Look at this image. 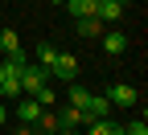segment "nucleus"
<instances>
[{
	"label": "nucleus",
	"instance_id": "nucleus-3",
	"mask_svg": "<svg viewBox=\"0 0 148 135\" xmlns=\"http://www.w3.org/2000/svg\"><path fill=\"white\" fill-rule=\"evenodd\" d=\"M49 74H53V78H62V82H74V78H78V62H74L70 53H58V57H53V66H49Z\"/></svg>",
	"mask_w": 148,
	"mask_h": 135
},
{
	"label": "nucleus",
	"instance_id": "nucleus-7",
	"mask_svg": "<svg viewBox=\"0 0 148 135\" xmlns=\"http://www.w3.org/2000/svg\"><path fill=\"white\" fill-rule=\"evenodd\" d=\"M74 29H78L82 37H103V33H107V25L99 21V16H78V21H74Z\"/></svg>",
	"mask_w": 148,
	"mask_h": 135
},
{
	"label": "nucleus",
	"instance_id": "nucleus-12",
	"mask_svg": "<svg viewBox=\"0 0 148 135\" xmlns=\"http://www.w3.org/2000/svg\"><path fill=\"white\" fill-rule=\"evenodd\" d=\"M86 135H123V127H115L111 119H90V131Z\"/></svg>",
	"mask_w": 148,
	"mask_h": 135
},
{
	"label": "nucleus",
	"instance_id": "nucleus-8",
	"mask_svg": "<svg viewBox=\"0 0 148 135\" xmlns=\"http://www.w3.org/2000/svg\"><path fill=\"white\" fill-rule=\"evenodd\" d=\"M107 111H111V102H107V98H99V94H90V102L82 107L86 123H90V119H107Z\"/></svg>",
	"mask_w": 148,
	"mask_h": 135
},
{
	"label": "nucleus",
	"instance_id": "nucleus-4",
	"mask_svg": "<svg viewBox=\"0 0 148 135\" xmlns=\"http://www.w3.org/2000/svg\"><path fill=\"white\" fill-rule=\"evenodd\" d=\"M21 94V74L12 66H4V78H0V98H16Z\"/></svg>",
	"mask_w": 148,
	"mask_h": 135
},
{
	"label": "nucleus",
	"instance_id": "nucleus-19",
	"mask_svg": "<svg viewBox=\"0 0 148 135\" xmlns=\"http://www.w3.org/2000/svg\"><path fill=\"white\" fill-rule=\"evenodd\" d=\"M62 135H82V131H62Z\"/></svg>",
	"mask_w": 148,
	"mask_h": 135
},
{
	"label": "nucleus",
	"instance_id": "nucleus-2",
	"mask_svg": "<svg viewBox=\"0 0 148 135\" xmlns=\"http://www.w3.org/2000/svg\"><path fill=\"white\" fill-rule=\"evenodd\" d=\"M107 102H111V107H136V102H140V94H136V86L115 82V86L107 90Z\"/></svg>",
	"mask_w": 148,
	"mask_h": 135
},
{
	"label": "nucleus",
	"instance_id": "nucleus-10",
	"mask_svg": "<svg viewBox=\"0 0 148 135\" xmlns=\"http://www.w3.org/2000/svg\"><path fill=\"white\" fill-rule=\"evenodd\" d=\"M86 123V115L78 111V107H66L62 115H58V127H66V131H74V127H82Z\"/></svg>",
	"mask_w": 148,
	"mask_h": 135
},
{
	"label": "nucleus",
	"instance_id": "nucleus-17",
	"mask_svg": "<svg viewBox=\"0 0 148 135\" xmlns=\"http://www.w3.org/2000/svg\"><path fill=\"white\" fill-rule=\"evenodd\" d=\"M12 135H37V127H29V123H21V131H12Z\"/></svg>",
	"mask_w": 148,
	"mask_h": 135
},
{
	"label": "nucleus",
	"instance_id": "nucleus-21",
	"mask_svg": "<svg viewBox=\"0 0 148 135\" xmlns=\"http://www.w3.org/2000/svg\"><path fill=\"white\" fill-rule=\"evenodd\" d=\"M53 4H66V0H53Z\"/></svg>",
	"mask_w": 148,
	"mask_h": 135
},
{
	"label": "nucleus",
	"instance_id": "nucleus-22",
	"mask_svg": "<svg viewBox=\"0 0 148 135\" xmlns=\"http://www.w3.org/2000/svg\"><path fill=\"white\" fill-rule=\"evenodd\" d=\"M119 4H127V0H119Z\"/></svg>",
	"mask_w": 148,
	"mask_h": 135
},
{
	"label": "nucleus",
	"instance_id": "nucleus-20",
	"mask_svg": "<svg viewBox=\"0 0 148 135\" xmlns=\"http://www.w3.org/2000/svg\"><path fill=\"white\" fill-rule=\"evenodd\" d=\"M0 78H4V66H0Z\"/></svg>",
	"mask_w": 148,
	"mask_h": 135
},
{
	"label": "nucleus",
	"instance_id": "nucleus-16",
	"mask_svg": "<svg viewBox=\"0 0 148 135\" xmlns=\"http://www.w3.org/2000/svg\"><path fill=\"white\" fill-rule=\"evenodd\" d=\"M123 135H148V123H144V119H136V123H127V127H123Z\"/></svg>",
	"mask_w": 148,
	"mask_h": 135
},
{
	"label": "nucleus",
	"instance_id": "nucleus-9",
	"mask_svg": "<svg viewBox=\"0 0 148 135\" xmlns=\"http://www.w3.org/2000/svg\"><path fill=\"white\" fill-rule=\"evenodd\" d=\"M123 49H127V37L123 33H103V53L107 57H119Z\"/></svg>",
	"mask_w": 148,
	"mask_h": 135
},
{
	"label": "nucleus",
	"instance_id": "nucleus-1",
	"mask_svg": "<svg viewBox=\"0 0 148 135\" xmlns=\"http://www.w3.org/2000/svg\"><path fill=\"white\" fill-rule=\"evenodd\" d=\"M45 82H49V70L45 66H29V62L21 66V94H37Z\"/></svg>",
	"mask_w": 148,
	"mask_h": 135
},
{
	"label": "nucleus",
	"instance_id": "nucleus-11",
	"mask_svg": "<svg viewBox=\"0 0 148 135\" xmlns=\"http://www.w3.org/2000/svg\"><path fill=\"white\" fill-rule=\"evenodd\" d=\"M95 4L99 0H66V8H70L74 21H78V16H95Z\"/></svg>",
	"mask_w": 148,
	"mask_h": 135
},
{
	"label": "nucleus",
	"instance_id": "nucleus-14",
	"mask_svg": "<svg viewBox=\"0 0 148 135\" xmlns=\"http://www.w3.org/2000/svg\"><path fill=\"white\" fill-rule=\"evenodd\" d=\"M53 57H58V49H53V45H49V41H41V45H37V62H41V66H45V70H49V66H53Z\"/></svg>",
	"mask_w": 148,
	"mask_h": 135
},
{
	"label": "nucleus",
	"instance_id": "nucleus-5",
	"mask_svg": "<svg viewBox=\"0 0 148 135\" xmlns=\"http://www.w3.org/2000/svg\"><path fill=\"white\" fill-rule=\"evenodd\" d=\"M95 16H99L103 25H111V21L123 16V4H119V0H99V4H95Z\"/></svg>",
	"mask_w": 148,
	"mask_h": 135
},
{
	"label": "nucleus",
	"instance_id": "nucleus-6",
	"mask_svg": "<svg viewBox=\"0 0 148 135\" xmlns=\"http://www.w3.org/2000/svg\"><path fill=\"white\" fill-rule=\"evenodd\" d=\"M16 119L29 123V127H37V119H41V102H37V98H25L21 107H16Z\"/></svg>",
	"mask_w": 148,
	"mask_h": 135
},
{
	"label": "nucleus",
	"instance_id": "nucleus-13",
	"mask_svg": "<svg viewBox=\"0 0 148 135\" xmlns=\"http://www.w3.org/2000/svg\"><path fill=\"white\" fill-rule=\"evenodd\" d=\"M0 53H8V57H12V53H21V41H16V33H12V29H0Z\"/></svg>",
	"mask_w": 148,
	"mask_h": 135
},
{
	"label": "nucleus",
	"instance_id": "nucleus-18",
	"mask_svg": "<svg viewBox=\"0 0 148 135\" xmlns=\"http://www.w3.org/2000/svg\"><path fill=\"white\" fill-rule=\"evenodd\" d=\"M4 119H8V111H4V102H0V127H4Z\"/></svg>",
	"mask_w": 148,
	"mask_h": 135
},
{
	"label": "nucleus",
	"instance_id": "nucleus-15",
	"mask_svg": "<svg viewBox=\"0 0 148 135\" xmlns=\"http://www.w3.org/2000/svg\"><path fill=\"white\" fill-rule=\"evenodd\" d=\"M86 102H90V90H82V86H74V82H70V107H78V111H82Z\"/></svg>",
	"mask_w": 148,
	"mask_h": 135
}]
</instances>
